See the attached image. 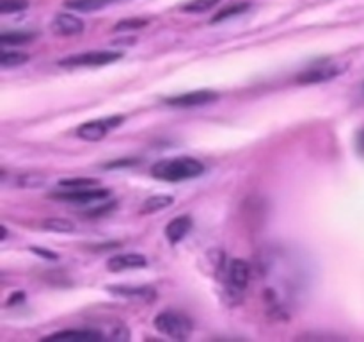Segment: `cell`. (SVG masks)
Masks as SVG:
<instances>
[{"instance_id":"obj_1","label":"cell","mask_w":364,"mask_h":342,"mask_svg":"<svg viewBox=\"0 0 364 342\" xmlns=\"http://www.w3.org/2000/svg\"><path fill=\"white\" fill-rule=\"evenodd\" d=\"M205 173V164L199 162L194 157H178V159H166L153 164L151 175L155 178L166 182H180L196 178Z\"/></svg>"},{"instance_id":"obj_2","label":"cell","mask_w":364,"mask_h":342,"mask_svg":"<svg viewBox=\"0 0 364 342\" xmlns=\"http://www.w3.org/2000/svg\"><path fill=\"white\" fill-rule=\"evenodd\" d=\"M160 333L171 338H187L192 331V321L185 314L174 312V310H164L153 321Z\"/></svg>"},{"instance_id":"obj_3","label":"cell","mask_w":364,"mask_h":342,"mask_svg":"<svg viewBox=\"0 0 364 342\" xmlns=\"http://www.w3.org/2000/svg\"><path fill=\"white\" fill-rule=\"evenodd\" d=\"M121 59L119 52H107V50H95V52L77 53L60 61V66H105Z\"/></svg>"},{"instance_id":"obj_4","label":"cell","mask_w":364,"mask_h":342,"mask_svg":"<svg viewBox=\"0 0 364 342\" xmlns=\"http://www.w3.org/2000/svg\"><path fill=\"white\" fill-rule=\"evenodd\" d=\"M123 116H110L105 118V120L87 121V123L80 125L77 128V135L80 139H85V141H100V139L105 138L107 132L119 127L123 123Z\"/></svg>"},{"instance_id":"obj_5","label":"cell","mask_w":364,"mask_h":342,"mask_svg":"<svg viewBox=\"0 0 364 342\" xmlns=\"http://www.w3.org/2000/svg\"><path fill=\"white\" fill-rule=\"evenodd\" d=\"M109 196V191L102 187H84V189H70V191L55 192L52 198L59 200V202H70V203H91L105 200Z\"/></svg>"},{"instance_id":"obj_6","label":"cell","mask_w":364,"mask_h":342,"mask_svg":"<svg viewBox=\"0 0 364 342\" xmlns=\"http://www.w3.org/2000/svg\"><path fill=\"white\" fill-rule=\"evenodd\" d=\"M217 98H219V93L210 91V89H199V91L183 93V95L167 98L166 102L173 107H198L210 102H215Z\"/></svg>"},{"instance_id":"obj_7","label":"cell","mask_w":364,"mask_h":342,"mask_svg":"<svg viewBox=\"0 0 364 342\" xmlns=\"http://www.w3.org/2000/svg\"><path fill=\"white\" fill-rule=\"evenodd\" d=\"M52 28L55 34L59 36H77L82 34L85 28L84 21L78 16L70 13H59L52 20Z\"/></svg>"},{"instance_id":"obj_8","label":"cell","mask_w":364,"mask_h":342,"mask_svg":"<svg viewBox=\"0 0 364 342\" xmlns=\"http://www.w3.org/2000/svg\"><path fill=\"white\" fill-rule=\"evenodd\" d=\"M103 333L96 330H82V328H77V330H63L57 331V333L48 335L45 341H55V342H98L103 341Z\"/></svg>"},{"instance_id":"obj_9","label":"cell","mask_w":364,"mask_h":342,"mask_svg":"<svg viewBox=\"0 0 364 342\" xmlns=\"http://www.w3.org/2000/svg\"><path fill=\"white\" fill-rule=\"evenodd\" d=\"M146 259L141 253H124V255H114L107 260V269L112 273H121L127 269H137L146 266Z\"/></svg>"},{"instance_id":"obj_10","label":"cell","mask_w":364,"mask_h":342,"mask_svg":"<svg viewBox=\"0 0 364 342\" xmlns=\"http://www.w3.org/2000/svg\"><path fill=\"white\" fill-rule=\"evenodd\" d=\"M228 278H230V285L235 291H244L251 278V267L245 260L235 259L231 260L230 269H228Z\"/></svg>"},{"instance_id":"obj_11","label":"cell","mask_w":364,"mask_h":342,"mask_svg":"<svg viewBox=\"0 0 364 342\" xmlns=\"http://www.w3.org/2000/svg\"><path fill=\"white\" fill-rule=\"evenodd\" d=\"M340 73H343L340 66H316L311 68V70H306L302 75H299L297 81L301 84H318V82L331 81V78H334Z\"/></svg>"},{"instance_id":"obj_12","label":"cell","mask_w":364,"mask_h":342,"mask_svg":"<svg viewBox=\"0 0 364 342\" xmlns=\"http://www.w3.org/2000/svg\"><path fill=\"white\" fill-rule=\"evenodd\" d=\"M191 228H192L191 216H178L166 227V237L169 239L173 244H176V242H180L181 239L191 232Z\"/></svg>"},{"instance_id":"obj_13","label":"cell","mask_w":364,"mask_h":342,"mask_svg":"<svg viewBox=\"0 0 364 342\" xmlns=\"http://www.w3.org/2000/svg\"><path fill=\"white\" fill-rule=\"evenodd\" d=\"M18 187L23 189H39L46 184V175L38 173V171H27V173H21L14 178Z\"/></svg>"},{"instance_id":"obj_14","label":"cell","mask_w":364,"mask_h":342,"mask_svg":"<svg viewBox=\"0 0 364 342\" xmlns=\"http://www.w3.org/2000/svg\"><path fill=\"white\" fill-rule=\"evenodd\" d=\"M174 203V198L169 195H156V196H149L148 200L144 202V205L141 207L142 214H151L156 212V210L167 209Z\"/></svg>"},{"instance_id":"obj_15","label":"cell","mask_w":364,"mask_h":342,"mask_svg":"<svg viewBox=\"0 0 364 342\" xmlns=\"http://www.w3.org/2000/svg\"><path fill=\"white\" fill-rule=\"evenodd\" d=\"M110 2H114V0H68L66 7L68 9L80 11V13H91V11L103 9Z\"/></svg>"},{"instance_id":"obj_16","label":"cell","mask_w":364,"mask_h":342,"mask_svg":"<svg viewBox=\"0 0 364 342\" xmlns=\"http://www.w3.org/2000/svg\"><path fill=\"white\" fill-rule=\"evenodd\" d=\"M46 232H57V234H71L75 232V224L64 217H48L41 223Z\"/></svg>"},{"instance_id":"obj_17","label":"cell","mask_w":364,"mask_h":342,"mask_svg":"<svg viewBox=\"0 0 364 342\" xmlns=\"http://www.w3.org/2000/svg\"><path fill=\"white\" fill-rule=\"evenodd\" d=\"M110 291L116 292V294L127 296V298H135V299H149L155 296V292L148 287H127V285H123V287H112Z\"/></svg>"},{"instance_id":"obj_18","label":"cell","mask_w":364,"mask_h":342,"mask_svg":"<svg viewBox=\"0 0 364 342\" xmlns=\"http://www.w3.org/2000/svg\"><path fill=\"white\" fill-rule=\"evenodd\" d=\"M28 59H31V57L23 52H7V50H4V52L0 53V64H2L4 68L21 66V64L28 63Z\"/></svg>"},{"instance_id":"obj_19","label":"cell","mask_w":364,"mask_h":342,"mask_svg":"<svg viewBox=\"0 0 364 342\" xmlns=\"http://www.w3.org/2000/svg\"><path fill=\"white\" fill-rule=\"evenodd\" d=\"M34 34H28V32H4L0 36V43L4 46L7 45H25V43L32 41Z\"/></svg>"},{"instance_id":"obj_20","label":"cell","mask_w":364,"mask_h":342,"mask_svg":"<svg viewBox=\"0 0 364 342\" xmlns=\"http://www.w3.org/2000/svg\"><path fill=\"white\" fill-rule=\"evenodd\" d=\"M59 185L64 191H70V189H84L100 185V182L96 178H64V180L59 182Z\"/></svg>"},{"instance_id":"obj_21","label":"cell","mask_w":364,"mask_h":342,"mask_svg":"<svg viewBox=\"0 0 364 342\" xmlns=\"http://www.w3.org/2000/svg\"><path fill=\"white\" fill-rule=\"evenodd\" d=\"M249 9V4H235V6H230L226 7V9L219 11L217 13V16L212 18V24H219V21L226 20V18H231V16H237V14H242L244 11Z\"/></svg>"},{"instance_id":"obj_22","label":"cell","mask_w":364,"mask_h":342,"mask_svg":"<svg viewBox=\"0 0 364 342\" xmlns=\"http://www.w3.org/2000/svg\"><path fill=\"white\" fill-rule=\"evenodd\" d=\"M219 0H191L188 4L181 6V9L187 13H205V11L212 9Z\"/></svg>"},{"instance_id":"obj_23","label":"cell","mask_w":364,"mask_h":342,"mask_svg":"<svg viewBox=\"0 0 364 342\" xmlns=\"http://www.w3.org/2000/svg\"><path fill=\"white\" fill-rule=\"evenodd\" d=\"M28 7V0H0V13L9 14L18 13Z\"/></svg>"},{"instance_id":"obj_24","label":"cell","mask_w":364,"mask_h":342,"mask_svg":"<svg viewBox=\"0 0 364 342\" xmlns=\"http://www.w3.org/2000/svg\"><path fill=\"white\" fill-rule=\"evenodd\" d=\"M148 20H141V18H130V20H121L119 24L114 27V31H139V28L146 27Z\"/></svg>"},{"instance_id":"obj_25","label":"cell","mask_w":364,"mask_h":342,"mask_svg":"<svg viewBox=\"0 0 364 342\" xmlns=\"http://www.w3.org/2000/svg\"><path fill=\"white\" fill-rule=\"evenodd\" d=\"M116 207H117V203H116V202H105V203H103V205H100V207H96V209H91V210H89L87 216H89V217L105 216V214L112 212V210L116 209Z\"/></svg>"},{"instance_id":"obj_26","label":"cell","mask_w":364,"mask_h":342,"mask_svg":"<svg viewBox=\"0 0 364 342\" xmlns=\"http://www.w3.org/2000/svg\"><path fill=\"white\" fill-rule=\"evenodd\" d=\"M32 252H34V253H38V255H41V256H45V259H48V260H57V259H59V255H57V253H53V252H48V249L34 248V249H32Z\"/></svg>"},{"instance_id":"obj_27","label":"cell","mask_w":364,"mask_h":342,"mask_svg":"<svg viewBox=\"0 0 364 342\" xmlns=\"http://www.w3.org/2000/svg\"><path fill=\"white\" fill-rule=\"evenodd\" d=\"M23 298H25V294H23V292H16V294H13V296H11V298H9V301H7V305H14V303H20L21 299H23Z\"/></svg>"},{"instance_id":"obj_28","label":"cell","mask_w":364,"mask_h":342,"mask_svg":"<svg viewBox=\"0 0 364 342\" xmlns=\"http://www.w3.org/2000/svg\"><path fill=\"white\" fill-rule=\"evenodd\" d=\"M358 150L364 155V128L363 130H359L358 134Z\"/></svg>"},{"instance_id":"obj_29","label":"cell","mask_w":364,"mask_h":342,"mask_svg":"<svg viewBox=\"0 0 364 342\" xmlns=\"http://www.w3.org/2000/svg\"><path fill=\"white\" fill-rule=\"evenodd\" d=\"M6 235H7V230H6V227H2V241H4V239H6Z\"/></svg>"}]
</instances>
